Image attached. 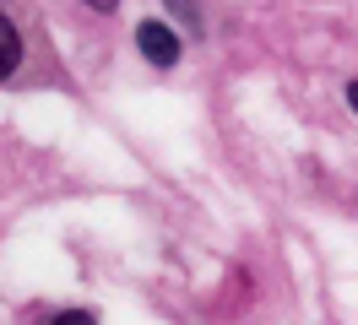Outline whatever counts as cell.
<instances>
[{
  "label": "cell",
  "mask_w": 358,
  "mask_h": 325,
  "mask_svg": "<svg viewBox=\"0 0 358 325\" xmlns=\"http://www.w3.org/2000/svg\"><path fill=\"white\" fill-rule=\"evenodd\" d=\"M136 49H141L157 71L179 65V33L169 27V22H141V27H136Z\"/></svg>",
  "instance_id": "cell-1"
},
{
  "label": "cell",
  "mask_w": 358,
  "mask_h": 325,
  "mask_svg": "<svg viewBox=\"0 0 358 325\" xmlns=\"http://www.w3.org/2000/svg\"><path fill=\"white\" fill-rule=\"evenodd\" d=\"M348 108L358 114V82H348Z\"/></svg>",
  "instance_id": "cell-6"
},
{
  "label": "cell",
  "mask_w": 358,
  "mask_h": 325,
  "mask_svg": "<svg viewBox=\"0 0 358 325\" xmlns=\"http://www.w3.org/2000/svg\"><path fill=\"white\" fill-rule=\"evenodd\" d=\"M87 11H120V0H82Z\"/></svg>",
  "instance_id": "cell-5"
},
{
  "label": "cell",
  "mask_w": 358,
  "mask_h": 325,
  "mask_svg": "<svg viewBox=\"0 0 358 325\" xmlns=\"http://www.w3.org/2000/svg\"><path fill=\"white\" fill-rule=\"evenodd\" d=\"M17 65H22V33H17V22L0 11V82H11Z\"/></svg>",
  "instance_id": "cell-2"
},
{
  "label": "cell",
  "mask_w": 358,
  "mask_h": 325,
  "mask_svg": "<svg viewBox=\"0 0 358 325\" xmlns=\"http://www.w3.org/2000/svg\"><path fill=\"white\" fill-rule=\"evenodd\" d=\"M169 6L185 17V27H196V33H201V6H196V0H169Z\"/></svg>",
  "instance_id": "cell-3"
},
{
  "label": "cell",
  "mask_w": 358,
  "mask_h": 325,
  "mask_svg": "<svg viewBox=\"0 0 358 325\" xmlns=\"http://www.w3.org/2000/svg\"><path fill=\"white\" fill-rule=\"evenodd\" d=\"M49 325H98V315H87V309H66V315H55Z\"/></svg>",
  "instance_id": "cell-4"
}]
</instances>
